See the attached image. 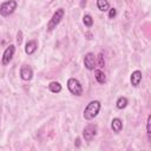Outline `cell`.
Instances as JSON below:
<instances>
[{"label": "cell", "instance_id": "cell-13", "mask_svg": "<svg viewBox=\"0 0 151 151\" xmlns=\"http://www.w3.org/2000/svg\"><path fill=\"white\" fill-rule=\"evenodd\" d=\"M127 98L126 97H119L118 99H117V101H116V106H117V109H119V110H123V109H125L126 106H127Z\"/></svg>", "mask_w": 151, "mask_h": 151}, {"label": "cell", "instance_id": "cell-16", "mask_svg": "<svg viewBox=\"0 0 151 151\" xmlns=\"http://www.w3.org/2000/svg\"><path fill=\"white\" fill-rule=\"evenodd\" d=\"M83 22H84V25L86 27H91L93 25V19H92V17L90 14H85L84 18H83Z\"/></svg>", "mask_w": 151, "mask_h": 151}, {"label": "cell", "instance_id": "cell-8", "mask_svg": "<svg viewBox=\"0 0 151 151\" xmlns=\"http://www.w3.org/2000/svg\"><path fill=\"white\" fill-rule=\"evenodd\" d=\"M20 77H21L22 80H26V81L31 80L32 77H33V71H32V68H31L29 66H22L21 70H20Z\"/></svg>", "mask_w": 151, "mask_h": 151}, {"label": "cell", "instance_id": "cell-3", "mask_svg": "<svg viewBox=\"0 0 151 151\" xmlns=\"http://www.w3.org/2000/svg\"><path fill=\"white\" fill-rule=\"evenodd\" d=\"M63 17H64V9H63V8H58V9L53 13L52 18L50 19V21H48V24H47V29H48V31L54 29V28L59 25V22L61 21Z\"/></svg>", "mask_w": 151, "mask_h": 151}, {"label": "cell", "instance_id": "cell-1", "mask_svg": "<svg viewBox=\"0 0 151 151\" xmlns=\"http://www.w3.org/2000/svg\"><path fill=\"white\" fill-rule=\"evenodd\" d=\"M100 107H101V104H100L99 100H92V101H90L87 104V106L85 107V110H84V118L86 120L93 119L99 113Z\"/></svg>", "mask_w": 151, "mask_h": 151}, {"label": "cell", "instance_id": "cell-20", "mask_svg": "<svg viewBox=\"0 0 151 151\" xmlns=\"http://www.w3.org/2000/svg\"><path fill=\"white\" fill-rule=\"evenodd\" d=\"M21 37H22V33H21V31H19V32H18V35H17V42H18L19 45H20L21 41H22V38H21Z\"/></svg>", "mask_w": 151, "mask_h": 151}, {"label": "cell", "instance_id": "cell-7", "mask_svg": "<svg viewBox=\"0 0 151 151\" xmlns=\"http://www.w3.org/2000/svg\"><path fill=\"white\" fill-rule=\"evenodd\" d=\"M84 65H85V67H86L88 71L94 70V67H96V66H94V65H96V57H94L93 53L88 52V53L85 54V57H84Z\"/></svg>", "mask_w": 151, "mask_h": 151}, {"label": "cell", "instance_id": "cell-9", "mask_svg": "<svg viewBox=\"0 0 151 151\" xmlns=\"http://www.w3.org/2000/svg\"><path fill=\"white\" fill-rule=\"evenodd\" d=\"M140 81H142V72L139 70L133 71L132 74H131V84H132V86H138Z\"/></svg>", "mask_w": 151, "mask_h": 151}, {"label": "cell", "instance_id": "cell-14", "mask_svg": "<svg viewBox=\"0 0 151 151\" xmlns=\"http://www.w3.org/2000/svg\"><path fill=\"white\" fill-rule=\"evenodd\" d=\"M48 90L53 93H59L61 91V85L58 81H52L48 84Z\"/></svg>", "mask_w": 151, "mask_h": 151}, {"label": "cell", "instance_id": "cell-15", "mask_svg": "<svg viewBox=\"0 0 151 151\" xmlns=\"http://www.w3.org/2000/svg\"><path fill=\"white\" fill-rule=\"evenodd\" d=\"M97 7L99 11L101 12H105V11H109V1L107 0H97Z\"/></svg>", "mask_w": 151, "mask_h": 151}, {"label": "cell", "instance_id": "cell-4", "mask_svg": "<svg viewBox=\"0 0 151 151\" xmlns=\"http://www.w3.org/2000/svg\"><path fill=\"white\" fill-rule=\"evenodd\" d=\"M67 88L68 91L74 94V96H81L83 94V87H81V84L78 79L76 78H70L67 80Z\"/></svg>", "mask_w": 151, "mask_h": 151}, {"label": "cell", "instance_id": "cell-2", "mask_svg": "<svg viewBox=\"0 0 151 151\" xmlns=\"http://www.w3.org/2000/svg\"><path fill=\"white\" fill-rule=\"evenodd\" d=\"M17 6H18V4H17L15 0L5 1V2H2L1 6H0V14H1L2 17H7V15L12 14V13L17 9Z\"/></svg>", "mask_w": 151, "mask_h": 151}, {"label": "cell", "instance_id": "cell-10", "mask_svg": "<svg viewBox=\"0 0 151 151\" xmlns=\"http://www.w3.org/2000/svg\"><path fill=\"white\" fill-rule=\"evenodd\" d=\"M37 47H38V44L35 40H29L26 42V47H25V52L27 54H33L35 51H37Z\"/></svg>", "mask_w": 151, "mask_h": 151}, {"label": "cell", "instance_id": "cell-11", "mask_svg": "<svg viewBox=\"0 0 151 151\" xmlns=\"http://www.w3.org/2000/svg\"><path fill=\"white\" fill-rule=\"evenodd\" d=\"M111 129L114 131V132H120L122 131V129H123V122H122V119H119V118H113L112 119V122H111Z\"/></svg>", "mask_w": 151, "mask_h": 151}, {"label": "cell", "instance_id": "cell-12", "mask_svg": "<svg viewBox=\"0 0 151 151\" xmlns=\"http://www.w3.org/2000/svg\"><path fill=\"white\" fill-rule=\"evenodd\" d=\"M94 77H96V80H97L99 84H104V83L106 81L105 73H104L101 70H96V72H94Z\"/></svg>", "mask_w": 151, "mask_h": 151}, {"label": "cell", "instance_id": "cell-18", "mask_svg": "<svg viewBox=\"0 0 151 151\" xmlns=\"http://www.w3.org/2000/svg\"><path fill=\"white\" fill-rule=\"evenodd\" d=\"M150 124H151V116L147 117V122H146V133H147V138L149 140L151 139V130H150Z\"/></svg>", "mask_w": 151, "mask_h": 151}, {"label": "cell", "instance_id": "cell-19", "mask_svg": "<svg viewBox=\"0 0 151 151\" xmlns=\"http://www.w3.org/2000/svg\"><path fill=\"white\" fill-rule=\"evenodd\" d=\"M109 11H110V12H109V18H110V19H113V18L117 15V9H116V8H110Z\"/></svg>", "mask_w": 151, "mask_h": 151}, {"label": "cell", "instance_id": "cell-17", "mask_svg": "<svg viewBox=\"0 0 151 151\" xmlns=\"http://www.w3.org/2000/svg\"><path fill=\"white\" fill-rule=\"evenodd\" d=\"M96 64H97V66H98L99 68H103V67L105 66V60H104V57H103L101 53L98 54V57H97V59H96Z\"/></svg>", "mask_w": 151, "mask_h": 151}, {"label": "cell", "instance_id": "cell-6", "mask_svg": "<svg viewBox=\"0 0 151 151\" xmlns=\"http://www.w3.org/2000/svg\"><path fill=\"white\" fill-rule=\"evenodd\" d=\"M14 52H15V46L14 45H9L6 50H5V52H4V54H2V65H7V64H9V61L12 60V58H13V55H14Z\"/></svg>", "mask_w": 151, "mask_h": 151}, {"label": "cell", "instance_id": "cell-5", "mask_svg": "<svg viewBox=\"0 0 151 151\" xmlns=\"http://www.w3.org/2000/svg\"><path fill=\"white\" fill-rule=\"evenodd\" d=\"M96 134H97V126L93 125V124L87 125V126L84 129V131H83V137H84V139L87 140V142L92 140Z\"/></svg>", "mask_w": 151, "mask_h": 151}]
</instances>
